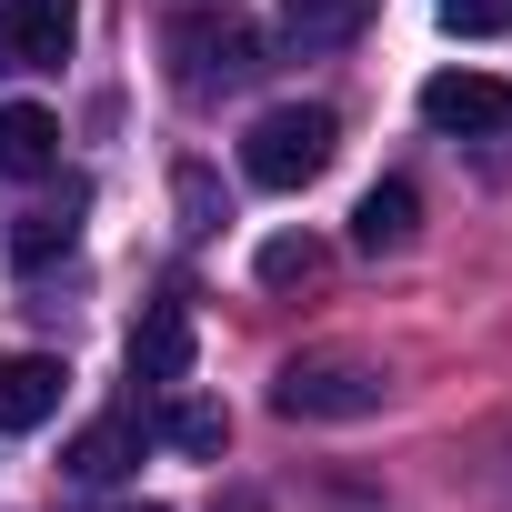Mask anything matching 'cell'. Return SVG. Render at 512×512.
Wrapping results in <instances>:
<instances>
[{
    "label": "cell",
    "mask_w": 512,
    "mask_h": 512,
    "mask_svg": "<svg viewBox=\"0 0 512 512\" xmlns=\"http://www.w3.org/2000/svg\"><path fill=\"white\" fill-rule=\"evenodd\" d=\"M81 201H91V191H81V181H61V201H31V211L11 221V272H21V282H41L61 251L81 241Z\"/></svg>",
    "instance_id": "7"
},
{
    "label": "cell",
    "mask_w": 512,
    "mask_h": 512,
    "mask_svg": "<svg viewBox=\"0 0 512 512\" xmlns=\"http://www.w3.org/2000/svg\"><path fill=\"white\" fill-rule=\"evenodd\" d=\"M251 272H262V292H292V282L322 272V241H312V231H272L262 251H251Z\"/></svg>",
    "instance_id": "14"
},
{
    "label": "cell",
    "mask_w": 512,
    "mask_h": 512,
    "mask_svg": "<svg viewBox=\"0 0 512 512\" xmlns=\"http://www.w3.org/2000/svg\"><path fill=\"white\" fill-rule=\"evenodd\" d=\"M61 161V121L41 111V101H0V171L11 181H41Z\"/></svg>",
    "instance_id": "10"
},
{
    "label": "cell",
    "mask_w": 512,
    "mask_h": 512,
    "mask_svg": "<svg viewBox=\"0 0 512 512\" xmlns=\"http://www.w3.org/2000/svg\"><path fill=\"white\" fill-rule=\"evenodd\" d=\"M432 21H442L452 41H502V31H512V0H432Z\"/></svg>",
    "instance_id": "16"
},
{
    "label": "cell",
    "mask_w": 512,
    "mask_h": 512,
    "mask_svg": "<svg viewBox=\"0 0 512 512\" xmlns=\"http://www.w3.org/2000/svg\"><path fill=\"white\" fill-rule=\"evenodd\" d=\"M141 442H151V422H141V412H101V422L61 452V472H71V482H121V472L141 462Z\"/></svg>",
    "instance_id": "9"
},
{
    "label": "cell",
    "mask_w": 512,
    "mask_h": 512,
    "mask_svg": "<svg viewBox=\"0 0 512 512\" xmlns=\"http://www.w3.org/2000/svg\"><path fill=\"white\" fill-rule=\"evenodd\" d=\"M151 432H161L171 452H191V462H221V442H231V412H221V402H201V392H181V402H171Z\"/></svg>",
    "instance_id": "12"
},
{
    "label": "cell",
    "mask_w": 512,
    "mask_h": 512,
    "mask_svg": "<svg viewBox=\"0 0 512 512\" xmlns=\"http://www.w3.org/2000/svg\"><path fill=\"white\" fill-rule=\"evenodd\" d=\"M81 41V0H0V71H61Z\"/></svg>",
    "instance_id": "4"
},
{
    "label": "cell",
    "mask_w": 512,
    "mask_h": 512,
    "mask_svg": "<svg viewBox=\"0 0 512 512\" xmlns=\"http://www.w3.org/2000/svg\"><path fill=\"white\" fill-rule=\"evenodd\" d=\"M422 121L452 131V141L512 131V81H492V71H432V81H422Z\"/></svg>",
    "instance_id": "5"
},
{
    "label": "cell",
    "mask_w": 512,
    "mask_h": 512,
    "mask_svg": "<svg viewBox=\"0 0 512 512\" xmlns=\"http://www.w3.org/2000/svg\"><path fill=\"white\" fill-rule=\"evenodd\" d=\"M171 61H181V91H241L262 71V21L231 11V0H201V11L171 21Z\"/></svg>",
    "instance_id": "2"
},
{
    "label": "cell",
    "mask_w": 512,
    "mask_h": 512,
    "mask_svg": "<svg viewBox=\"0 0 512 512\" xmlns=\"http://www.w3.org/2000/svg\"><path fill=\"white\" fill-rule=\"evenodd\" d=\"M171 191H181V231H221V221H231V191H221L201 161H181V181H171Z\"/></svg>",
    "instance_id": "15"
},
{
    "label": "cell",
    "mask_w": 512,
    "mask_h": 512,
    "mask_svg": "<svg viewBox=\"0 0 512 512\" xmlns=\"http://www.w3.org/2000/svg\"><path fill=\"white\" fill-rule=\"evenodd\" d=\"M362 11H372V0H282V31H292L302 51H332V41L362 31Z\"/></svg>",
    "instance_id": "13"
},
{
    "label": "cell",
    "mask_w": 512,
    "mask_h": 512,
    "mask_svg": "<svg viewBox=\"0 0 512 512\" xmlns=\"http://www.w3.org/2000/svg\"><path fill=\"white\" fill-rule=\"evenodd\" d=\"M332 151H342V121L322 101H282V111H262L241 131V181L251 191H302V181L332 171Z\"/></svg>",
    "instance_id": "1"
},
{
    "label": "cell",
    "mask_w": 512,
    "mask_h": 512,
    "mask_svg": "<svg viewBox=\"0 0 512 512\" xmlns=\"http://www.w3.org/2000/svg\"><path fill=\"white\" fill-rule=\"evenodd\" d=\"M412 221H422V191H412L402 171H392V181H372V191L352 201V241H362V251H402V241H412Z\"/></svg>",
    "instance_id": "11"
},
{
    "label": "cell",
    "mask_w": 512,
    "mask_h": 512,
    "mask_svg": "<svg viewBox=\"0 0 512 512\" xmlns=\"http://www.w3.org/2000/svg\"><path fill=\"white\" fill-rule=\"evenodd\" d=\"M272 402H282V422H362V412H382V372L352 352H312V362H282Z\"/></svg>",
    "instance_id": "3"
},
{
    "label": "cell",
    "mask_w": 512,
    "mask_h": 512,
    "mask_svg": "<svg viewBox=\"0 0 512 512\" xmlns=\"http://www.w3.org/2000/svg\"><path fill=\"white\" fill-rule=\"evenodd\" d=\"M121 512H161V502H121Z\"/></svg>",
    "instance_id": "17"
},
{
    "label": "cell",
    "mask_w": 512,
    "mask_h": 512,
    "mask_svg": "<svg viewBox=\"0 0 512 512\" xmlns=\"http://www.w3.org/2000/svg\"><path fill=\"white\" fill-rule=\"evenodd\" d=\"M61 392H71V372L51 352H11L0 362V432H41L61 412Z\"/></svg>",
    "instance_id": "8"
},
{
    "label": "cell",
    "mask_w": 512,
    "mask_h": 512,
    "mask_svg": "<svg viewBox=\"0 0 512 512\" xmlns=\"http://www.w3.org/2000/svg\"><path fill=\"white\" fill-rule=\"evenodd\" d=\"M191 302H141V322H131V342H121V362H131V382H151V392H171V382H191Z\"/></svg>",
    "instance_id": "6"
}]
</instances>
